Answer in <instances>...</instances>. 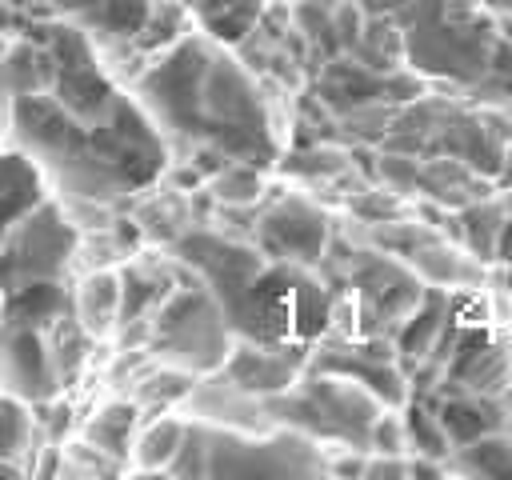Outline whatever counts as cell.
I'll return each mask as SVG.
<instances>
[{"instance_id":"obj_1","label":"cell","mask_w":512,"mask_h":480,"mask_svg":"<svg viewBox=\"0 0 512 480\" xmlns=\"http://www.w3.org/2000/svg\"><path fill=\"white\" fill-rule=\"evenodd\" d=\"M132 96L156 124L164 148L188 152L192 164L208 160V176L228 160L256 168L280 160L276 120L256 76L232 48L200 28H188L168 48L152 52Z\"/></svg>"},{"instance_id":"obj_2","label":"cell","mask_w":512,"mask_h":480,"mask_svg":"<svg viewBox=\"0 0 512 480\" xmlns=\"http://www.w3.org/2000/svg\"><path fill=\"white\" fill-rule=\"evenodd\" d=\"M12 128L20 152L80 200H120L136 188H148L168 160V148L136 104L120 92L100 116L80 120L56 96L20 92L12 104Z\"/></svg>"},{"instance_id":"obj_3","label":"cell","mask_w":512,"mask_h":480,"mask_svg":"<svg viewBox=\"0 0 512 480\" xmlns=\"http://www.w3.org/2000/svg\"><path fill=\"white\" fill-rule=\"evenodd\" d=\"M168 476H180V480H228V476L308 480V476H328V448L288 424L244 432V428H224V424L188 416L184 440L168 464Z\"/></svg>"},{"instance_id":"obj_4","label":"cell","mask_w":512,"mask_h":480,"mask_svg":"<svg viewBox=\"0 0 512 480\" xmlns=\"http://www.w3.org/2000/svg\"><path fill=\"white\" fill-rule=\"evenodd\" d=\"M396 20L408 64L456 84H476L500 40V24L480 0H412Z\"/></svg>"},{"instance_id":"obj_5","label":"cell","mask_w":512,"mask_h":480,"mask_svg":"<svg viewBox=\"0 0 512 480\" xmlns=\"http://www.w3.org/2000/svg\"><path fill=\"white\" fill-rule=\"evenodd\" d=\"M236 332L224 320L212 288L192 276L188 284H172V292L148 316V352L160 364H176L192 376L216 372L232 348Z\"/></svg>"},{"instance_id":"obj_6","label":"cell","mask_w":512,"mask_h":480,"mask_svg":"<svg viewBox=\"0 0 512 480\" xmlns=\"http://www.w3.org/2000/svg\"><path fill=\"white\" fill-rule=\"evenodd\" d=\"M80 248L76 224L60 212L56 200H36L0 244V292L28 280H64Z\"/></svg>"},{"instance_id":"obj_7","label":"cell","mask_w":512,"mask_h":480,"mask_svg":"<svg viewBox=\"0 0 512 480\" xmlns=\"http://www.w3.org/2000/svg\"><path fill=\"white\" fill-rule=\"evenodd\" d=\"M424 292V280L380 252H356L352 260V300H356V328L360 336H388L400 328V320L416 308Z\"/></svg>"},{"instance_id":"obj_8","label":"cell","mask_w":512,"mask_h":480,"mask_svg":"<svg viewBox=\"0 0 512 480\" xmlns=\"http://www.w3.org/2000/svg\"><path fill=\"white\" fill-rule=\"evenodd\" d=\"M440 372V392H480L508 396L512 392V340L492 328H460L448 344Z\"/></svg>"},{"instance_id":"obj_9","label":"cell","mask_w":512,"mask_h":480,"mask_svg":"<svg viewBox=\"0 0 512 480\" xmlns=\"http://www.w3.org/2000/svg\"><path fill=\"white\" fill-rule=\"evenodd\" d=\"M256 240L264 260L312 268L328 248V212L308 196H280L256 224Z\"/></svg>"},{"instance_id":"obj_10","label":"cell","mask_w":512,"mask_h":480,"mask_svg":"<svg viewBox=\"0 0 512 480\" xmlns=\"http://www.w3.org/2000/svg\"><path fill=\"white\" fill-rule=\"evenodd\" d=\"M308 368V344L300 340H248V336H236L220 372L244 388L248 396H276V392H288Z\"/></svg>"},{"instance_id":"obj_11","label":"cell","mask_w":512,"mask_h":480,"mask_svg":"<svg viewBox=\"0 0 512 480\" xmlns=\"http://www.w3.org/2000/svg\"><path fill=\"white\" fill-rule=\"evenodd\" d=\"M0 392L24 404H44L64 392L44 332L8 328V336L0 340Z\"/></svg>"},{"instance_id":"obj_12","label":"cell","mask_w":512,"mask_h":480,"mask_svg":"<svg viewBox=\"0 0 512 480\" xmlns=\"http://www.w3.org/2000/svg\"><path fill=\"white\" fill-rule=\"evenodd\" d=\"M184 408H188V416L208 420V424H224V428H244V432L272 428V420L264 412V400L248 396L244 388H236L220 368L196 376L192 392L184 396Z\"/></svg>"},{"instance_id":"obj_13","label":"cell","mask_w":512,"mask_h":480,"mask_svg":"<svg viewBox=\"0 0 512 480\" xmlns=\"http://www.w3.org/2000/svg\"><path fill=\"white\" fill-rule=\"evenodd\" d=\"M432 400V396H428ZM444 432H448V444H464V440H476L484 432H512V412L500 396H480V392H440L432 400Z\"/></svg>"},{"instance_id":"obj_14","label":"cell","mask_w":512,"mask_h":480,"mask_svg":"<svg viewBox=\"0 0 512 480\" xmlns=\"http://www.w3.org/2000/svg\"><path fill=\"white\" fill-rule=\"evenodd\" d=\"M404 260H408V268H412L424 284H432V288L472 292V288H480V280H484V264H480L468 248L448 244V240H440V236H424Z\"/></svg>"},{"instance_id":"obj_15","label":"cell","mask_w":512,"mask_h":480,"mask_svg":"<svg viewBox=\"0 0 512 480\" xmlns=\"http://www.w3.org/2000/svg\"><path fill=\"white\" fill-rule=\"evenodd\" d=\"M448 312H452V292L448 288H432L424 284L416 308L400 320V328L392 332V348H396V364L408 368V364H420L436 352V340L448 324Z\"/></svg>"},{"instance_id":"obj_16","label":"cell","mask_w":512,"mask_h":480,"mask_svg":"<svg viewBox=\"0 0 512 480\" xmlns=\"http://www.w3.org/2000/svg\"><path fill=\"white\" fill-rule=\"evenodd\" d=\"M72 316L92 340H108L120 324V268H92L72 288Z\"/></svg>"},{"instance_id":"obj_17","label":"cell","mask_w":512,"mask_h":480,"mask_svg":"<svg viewBox=\"0 0 512 480\" xmlns=\"http://www.w3.org/2000/svg\"><path fill=\"white\" fill-rule=\"evenodd\" d=\"M0 304H4L8 328L48 332L64 312H72V292L64 288V280H28L0 292Z\"/></svg>"},{"instance_id":"obj_18","label":"cell","mask_w":512,"mask_h":480,"mask_svg":"<svg viewBox=\"0 0 512 480\" xmlns=\"http://www.w3.org/2000/svg\"><path fill=\"white\" fill-rule=\"evenodd\" d=\"M192 24L224 48H240L264 20L268 0H184Z\"/></svg>"},{"instance_id":"obj_19","label":"cell","mask_w":512,"mask_h":480,"mask_svg":"<svg viewBox=\"0 0 512 480\" xmlns=\"http://www.w3.org/2000/svg\"><path fill=\"white\" fill-rule=\"evenodd\" d=\"M140 416H144V412L136 408V400H128V396L108 400V404H100V408L84 420L80 440H88L92 448H100L104 456H112V460H120V464L128 468V448H132V436H136Z\"/></svg>"},{"instance_id":"obj_20","label":"cell","mask_w":512,"mask_h":480,"mask_svg":"<svg viewBox=\"0 0 512 480\" xmlns=\"http://www.w3.org/2000/svg\"><path fill=\"white\" fill-rule=\"evenodd\" d=\"M184 424H188V416H176V412H160L152 420L140 416L132 448H128V468H136V472H168L172 456L180 452Z\"/></svg>"},{"instance_id":"obj_21","label":"cell","mask_w":512,"mask_h":480,"mask_svg":"<svg viewBox=\"0 0 512 480\" xmlns=\"http://www.w3.org/2000/svg\"><path fill=\"white\" fill-rule=\"evenodd\" d=\"M36 200H44L40 168L20 148L16 152H0V244H4L8 228L16 224V216H24Z\"/></svg>"},{"instance_id":"obj_22","label":"cell","mask_w":512,"mask_h":480,"mask_svg":"<svg viewBox=\"0 0 512 480\" xmlns=\"http://www.w3.org/2000/svg\"><path fill=\"white\" fill-rule=\"evenodd\" d=\"M444 472H460V476H500L512 480V432H484L476 440H464L456 448H448V456L440 460Z\"/></svg>"},{"instance_id":"obj_23","label":"cell","mask_w":512,"mask_h":480,"mask_svg":"<svg viewBox=\"0 0 512 480\" xmlns=\"http://www.w3.org/2000/svg\"><path fill=\"white\" fill-rule=\"evenodd\" d=\"M192 384H196L192 372H184V368H176V364L152 360V364L132 380L128 400H136L140 412H168V408L184 404V396L192 392Z\"/></svg>"},{"instance_id":"obj_24","label":"cell","mask_w":512,"mask_h":480,"mask_svg":"<svg viewBox=\"0 0 512 480\" xmlns=\"http://www.w3.org/2000/svg\"><path fill=\"white\" fill-rule=\"evenodd\" d=\"M400 420H404V440H408V456H424V460H444L448 456V432L432 408L428 396H408L400 404Z\"/></svg>"},{"instance_id":"obj_25","label":"cell","mask_w":512,"mask_h":480,"mask_svg":"<svg viewBox=\"0 0 512 480\" xmlns=\"http://www.w3.org/2000/svg\"><path fill=\"white\" fill-rule=\"evenodd\" d=\"M452 224H456V240L484 264V260H492L496 256V236H500V224H504V208L496 204V200H468L456 216H452Z\"/></svg>"},{"instance_id":"obj_26","label":"cell","mask_w":512,"mask_h":480,"mask_svg":"<svg viewBox=\"0 0 512 480\" xmlns=\"http://www.w3.org/2000/svg\"><path fill=\"white\" fill-rule=\"evenodd\" d=\"M168 292H172V280L160 276L156 268L124 264V268H120V324L152 316L156 304H160ZM120 324H116V328H120Z\"/></svg>"},{"instance_id":"obj_27","label":"cell","mask_w":512,"mask_h":480,"mask_svg":"<svg viewBox=\"0 0 512 480\" xmlns=\"http://www.w3.org/2000/svg\"><path fill=\"white\" fill-rule=\"evenodd\" d=\"M148 12H152V0H96L84 16H76L84 28H92V32H104V36H112V40H136L140 36V28H144V20H148Z\"/></svg>"},{"instance_id":"obj_28","label":"cell","mask_w":512,"mask_h":480,"mask_svg":"<svg viewBox=\"0 0 512 480\" xmlns=\"http://www.w3.org/2000/svg\"><path fill=\"white\" fill-rule=\"evenodd\" d=\"M44 340H48V348H52V360H56L60 384L68 388V384L76 380L80 364L88 360V352H92V344H96V340L76 324V316H72V312H64V316L44 332Z\"/></svg>"},{"instance_id":"obj_29","label":"cell","mask_w":512,"mask_h":480,"mask_svg":"<svg viewBox=\"0 0 512 480\" xmlns=\"http://www.w3.org/2000/svg\"><path fill=\"white\" fill-rule=\"evenodd\" d=\"M208 188H212L216 200H224V204H252V200H260V192H264V168L228 160V164H220V168L208 176Z\"/></svg>"},{"instance_id":"obj_30","label":"cell","mask_w":512,"mask_h":480,"mask_svg":"<svg viewBox=\"0 0 512 480\" xmlns=\"http://www.w3.org/2000/svg\"><path fill=\"white\" fill-rule=\"evenodd\" d=\"M32 432H36L32 404L0 392V460H20L32 444Z\"/></svg>"},{"instance_id":"obj_31","label":"cell","mask_w":512,"mask_h":480,"mask_svg":"<svg viewBox=\"0 0 512 480\" xmlns=\"http://www.w3.org/2000/svg\"><path fill=\"white\" fill-rule=\"evenodd\" d=\"M476 92H488L492 100H500V104H508L512 108V40H496V52H492V64H488V72L472 84Z\"/></svg>"},{"instance_id":"obj_32","label":"cell","mask_w":512,"mask_h":480,"mask_svg":"<svg viewBox=\"0 0 512 480\" xmlns=\"http://www.w3.org/2000/svg\"><path fill=\"white\" fill-rule=\"evenodd\" d=\"M368 452H384V456H408V440H404V420L400 408H384L372 420L368 432Z\"/></svg>"},{"instance_id":"obj_33","label":"cell","mask_w":512,"mask_h":480,"mask_svg":"<svg viewBox=\"0 0 512 480\" xmlns=\"http://www.w3.org/2000/svg\"><path fill=\"white\" fill-rule=\"evenodd\" d=\"M380 176L392 184V192H404V188H416L420 164L408 156H380Z\"/></svg>"},{"instance_id":"obj_34","label":"cell","mask_w":512,"mask_h":480,"mask_svg":"<svg viewBox=\"0 0 512 480\" xmlns=\"http://www.w3.org/2000/svg\"><path fill=\"white\" fill-rule=\"evenodd\" d=\"M492 260L512 264V216H504V224H500V236H496V256H492Z\"/></svg>"},{"instance_id":"obj_35","label":"cell","mask_w":512,"mask_h":480,"mask_svg":"<svg viewBox=\"0 0 512 480\" xmlns=\"http://www.w3.org/2000/svg\"><path fill=\"white\" fill-rule=\"evenodd\" d=\"M52 4H56L60 12H68V16H84V12H88L96 0H52Z\"/></svg>"},{"instance_id":"obj_36","label":"cell","mask_w":512,"mask_h":480,"mask_svg":"<svg viewBox=\"0 0 512 480\" xmlns=\"http://www.w3.org/2000/svg\"><path fill=\"white\" fill-rule=\"evenodd\" d=\"M368 4H372L376 16H396V12H400L404 4H412V0H368Z\"/></svg>"},{"instance_id":"obj_37","label":"cell","mask_w":512,"mask_h":480,"mask_svg":"<svg viewBox=\"0 0 512 480\" xmlns=\"http://www.w3.org/2000/svg\"><path fill=\"white\" fill-rule=\"evenodd\" d=\"M496 176H500L504 188H512V148H504V160H500V172Z\"/></svg>"},{"instance_id":"obj_38","label":"cell","mask_w":512,"mask_h":480,"mask_svg":"<svg viewBox=\"0 0 512 480\" xmlns=\"http://www.w3.org/2000/svg\"><path fill=\"white\" fill-rule=\"evenodd\" d=\"M0 476H24V464L20 460H0Z\"/></svg>"},{"instance_id":"obj_39","label":"cell","mask_w":512,"mask_h":480,"mask_svg":"<svg viewBox=\"0 0 512 480\" xmlns=\"http://www.w3.org/2000/svg\"><path fill=\"white\" fill-rule=\"evenodd\" d=\"M508 120H512V108H508Z\"/></svg>"}]
</instances>
